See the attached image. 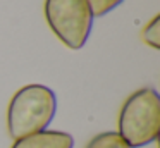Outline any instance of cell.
<instances>
[{
  "label": "cell",
  "mask_w": 160,
  "mask_h": 148,
  "mask_svg": "<svg viewBox=\"0 0 160 148\" xmlns=\"http://www.w3.org/2000/svg\"><path fill=\"white\" fill-rule=\"evenodd\" d=\"M141 38L148 47H152L153 50L160 48V16H153V19L143 28L141 31Z\"/></svg>",
  "instance_id": "cell-6"
},
{
  "label": "cell",
  "mask_w": 160,
  "mask_h": 148,
  "mask_svg": "<svg viewBox=\"0 0 160 148\" xmlns=\"http://www.w3.org/2000/svg\"><path fill=\"white\" fill-rule=\"evenodd\" d=\"M117 133L132 148L157 141L160 133V96L152 86L139 88L126 98L119 112Z\"/></svg>",
  "instance_id": "cell-2"
},
{
  "label": "cell",
  "mask_w": 160,
  "mask_h": 148,
  "mask_svg": "<svg viewBox=\"0 0 160 148\" xmlns=\"http://www.w3.org/2000/svg\"><path fill=\"white\" fill-rule=\"evenodd\" d=\"M86 148H132L117 131H105L88 141Z\"/></svg>",
  "instance_id": "cell-5"
},
{
  "label": "cell",
  "mask_w": 160,
  "mask_h": 148,
  "mask_svg": "<svg viewBox=\"0 0 160 148\" xmlns=\"http://www.w3.org/2000/svg\"><path fill=\"white\" fill-rule=\"evenodd\" d=\"M74 138L66 131L45 129L31 136L16 140L11 148H72Z\"/></svg>",
  "instance_id": "cell-4"
},
{
  "label": "cell",
  "mask_w": 160,
  "mask_h": 148,
  "mask_svg": "<svg viewBox=\"0 0 160 148\" xmlns=\"http://www.w3.org/2000/svg\"><path fill=\"white\" fill-rule=\"evenodd\" d=\"M57 112V96L45 84H26L19 88L7 107V131L12 140L45 131Z\"/></svg>",
  "instance_id": "cell-1"
},
{
  "label": "cell",
  "mask_w": 160,
  "mask_h": 148,
  "mask_svg": "<svg viewBox=\"0 0 160 148\" xmlns=\"http://www.w3.org/2000/svg\"><path fill=\"white\" fill-rule=\"evenodd\" d=\"M124 0H88V5L91 9L93 17H102L105 14L112 12L115 7H119Z\"/></svg>",
  "instance_id": "cell-7"
},
{
  "label": "cell",
  "mask_w": 160,
  "mask_h": 148,
  "mask_svg": "<svg viewBox=\"0 0 160 148\" xmlns=\"http://www.w3.org/2000/svg\"><path fill=\"white\" fill-rule=\"evenodd\" d=\"M45 19L52 33L71 50H81L93 28L88 0H45Z\"/></svg>",
  "instance_id": "cell-3"
}]
</instances>
